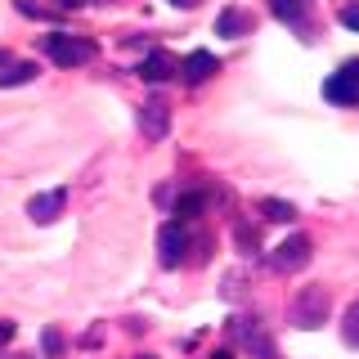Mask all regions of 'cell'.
Instances as JSON below:
<instances>
[{
	"instance_id": "6da1fadb",
	"label": "cell",
	"mask_w": 359,
	"mask_h": 359,
	"mask_svg": "<svg viewBox=\"0 0 359 359\" xmlns=\"http://www.w3.org/2000/svg\"><path fill=\"white\" fill-rule=\"evenodd\" d=\"M41 50L50 54L59 67H81L95 59V41H81V36H63V32H54V36H41Z\"/></svg>"
},
{
	"instance_id": "52a82bcc",
	"label": "cell",
	"mask_w": 359,
	"mask_h": 359,
	"mask_svg": "<svg viewBox=\"0 0 359 359\" xmlns=\"http://www.w3.org/2000/svg\"><path fill=\"white\" fill-rule=\"evenodd\" d=\"M63 202H67L63 189H45V194H36V198L27 202V216L36 220V224H54V220H59V211H63Z\"/></svg>"
},
{
	"instance_id": "5b68a950",
	"label": "cell",
	"mask_w": 359,
	"mask_h": 359,
	"mask_svg": "<svg viewBox=\"0 0 359 359\" xmlns=\"http://www.w3.org/2000/svg\"><path fill=\"white\" fill-rule=\"evenodd\" d=\"M189 252V238H184V224L171 220L162 224V233H157V256H162V265H180Z\"/></svg>"
},
{
	"instance_id": "ac0fdd59",
	"label": "cell",
	"mask_w": 359,
	"mask_h": 359,
	"mask_svg": "<svg viewBox=\"0 0 359 359\" xmlns=\"http://www.w3.org/2000/svg\"><path fill=\"white\" fill-rule=\"evenodd\" d=\"M341 22L351 32H359V5H341Z\"/></svg>"
},
{
	"instance_id": "5bb4252c",
	"label": "cell",
	"mask_w": 359,
	"mask_h": 359,
	"mask_svg": "<svg viewBox=\"0 0 359 359\" xmlns=\"http://www.w3.org/2000/svg\"><path fill=\"white\" fill-rule=\"evenodd\" d=\"M269 9H274V18H283V22H297V18L310 9V0H269Z\"/></svg>"
},
{
	"instance_id": "ffe728a7",
	"label": "cell",
	"mask_w": 359,
	"mask_h": 359,
	"mask_svg": "<svg viewBox=\"0 0 359 359\" xmlns=\"http://www.w3.org/2000/svg\"><path fill=\"white\" fill-rule=\"evenodd\" d=\"M171 5H180V9H189V5H198V0H171Z\"/></svg>"
},
{
	"instance_id": "2e32d148",
	"label": "cell",
	"mask_w": 359,
	"mask_h": 359,
	"mask_svg": "<svg viewBox=\"0 0 359 359\" xmlns=\"http://www.w3.org/2000/svg\"><path fill=\"white\" fill-rule=\"evenodd\" d=\"M341 337H346V341H351V346H355V351H359V301H355V306H351V310H346V323H341Z\"/></svg>"
},
{
	"instance_id": "ba28073f",
	"label": "cell",
	"mask_w": 359,
	"mask_h": 359,
	"mask_svg": "<svg viewBox=\"0 0 359 359\" xmlns=\"http://www.w3.org/2000/svg\"><path fill=\"white\" fill-rule=\"evenodd\" d=\"M175 72H180V63H175V59H171V54H166V50H153L149 59L140 63V76H144V81H149V86H162V81H171Z\"/></svg>"
},
{
	"instance_id": "44dd1931",
	"label": "cell",
	"mask_w": 359,
	"mask_h": 359,
	"mask_svg": "<svg viewBox=\"0 0 359 359\" xmlns=\"http://www.w3.org/2000/svg\"><path fill=\"white\" fill-rule=\"evenodd\" d=\"M0 67H9V54L5 50H0Z\"/></svg>"
},
{
	"instance_id": "3957f363",
	"label": "cell",
	"mask_w": 359,
	"mask_h": 359,
	"mask_svg": "<svg viewBox=\"0 0 359 359\" xmlns=\"http://www.w3.org/2000/svg\"><path fill=\"white\" fill-rule=\"evenodd\" d=\"M310 261V238L306 233H292L287 243L274 247V256H269V269H278V274H292V269H301Z\"/></svg>"
},
{
	"instance_id": "9c48e42d",
	"label": "cell",
	"mask_w": 359,
	"mask_h": 359,
	"mask_svg": "<svg viewBox=\"0 0 359 359\" xmlns=\"http://www.w3.org/2000/svg\"><path fill=\"white\" fill-rule=\"evenodd\" d=\"M216 67H220V63H216V54H207V50H194L184 63H180V76H184L189 86H202L211 72H216Z\"/></svg>"
},
{
	"instance_id": "277c9868",
	"label": "cell",
	"mask_w": 359,
	"mask_h": 359,
	"mask_svg": "<svg viewBox=\"0 0 359 359\" xmlns=\"http://www.w3.org/2000/svg\"><path fill=\"white\" fill-rule=\"evenodd\" d=\"M140 130H144V140H166V130H171L166 99H144L140 104Z\"/></svg>"
},
{
	"instance_id": "30bf717a",
	"label": "cell",
	"mask_w": 359,
	"mask_h": 359,
	"mask_svg": "<svg viewBox=\"0 0 359 359\" xmlns=\"http://www.w3.org/2000/svg\"><path fill=\"white\" fill-rule=\"evenodd\" d=\"M233 337H238V341L247 346V351H256V355H269V351H274V346H269L265 337L252 328V319H233Z\"/></svg>"
},
{
	"instance_id": "cb8c5ba5",
	"label": "cell",
	"mask_w": 359,
	"mask_h": 359,
	"mask_svg": "<svg viewBox=\"0 0 359 359\" xmlns=\"http://www.w3.org/2000/svg\"><path fill=\"white\" fill-rule=\"evenodd\" d=\"M355 67H359V63H355Z\"/></svg>"
},
{
	"instance_id": "7a4b0ae2",
	"label": "cell",
	"mask_w": 359,
	"mask_h": 359,
	"mask_svg": "<svg viewBox=\"0 0 359 359\" xmlns=\"http://www.w3.org/2000/svg\"><path fill=\"white\" fill-rule=\"evenodd\" d=\"M323 319H328V292L323 287H306L292 301V323L297 328H319Z\"/></svg>"
},
{
	"instance_id": "603a6c76",
	"label": "cell",
	"mask_w": 359,
	"mask_h": 359,
	"mask_svg": "<svg viewBox=\"0 0 359 359\" xmlns=\"http://www.w3.org/2000/svg\"><path fill=\"white\" fill-rule=\"evenodd\" d=\"M140 359H153V355H140Z\"/></svg>"
},
{
	"instance_id": "7402d4cb",
	"label": "cell",
	"mask_w": 359,
	"mask_h": 359,
	"mask_svg": "<svg viewBox=\"0 0 359 359\" xmlns=\"http://www.w3.org/2000/svg\"><path fill=\"white\" fill-rule=\"evenodd\" d=\"M211 359H233V355H229V351H220V355H211Z\"/></svg>"
},
{
	"instance_id": "d6986e66",
	"label": "cell",
	"mask_w": 359,
	"mask_h": 359,
	"mask_svg": "<svg viewBox=\"0 0 359 359\" xmlns=\"http://www.w3.org/2000/svg\"><path fill=\"white\" fill-rule=\"evenodd\" d=\"M9 337H14V323H0V346H5Z\"/></svg>"
},
{
	"instance_id": "8fae6325",
	"label": "cell",
	"mask_w": 359,
	"mask_h": 359,
	"mask_svg": "<svg viewBox=\"0 0 359 359\" xmlns=\"http://www.w3.org/2000/svg\"><path fill=\"white\" fill-rule=\"evenodd\" d=\"M247 27H252V18H247L243 9H224V14L216 18V32H220V36H243Z\"/></svg>"
},
{
	"instance_id": "8992f818",
	"label": "cell",
	"mask_w": 359,
	"mask_h": 359,
	"mask_svg": "<svg viewBox=\"0 0 359 359\" xmlns=\"http://www.w3.org/2000/svg\"><path fill=\"white\" fill-rule=\"evenodd\" d=\"M323 95L332 99V104H355L359 99V67H341V72H332L328 81H323Z\"/></svg>"
},
{
	"instance_id": "e0dca14e",
	"label": "cell",
	"mask_w": 359,
	"mask_h": 359,
	"mask_svg": "<svg viewBox=\"0 0 359 359\" xmlns=\"http://www.w3.org/2000/svg\"><path fill=\"white\" fill-rule=\"evenodd\" d=\"M41 346H45V355H59V351H63V337L54 332V328H45V337H41Z\"/></svg>"
},
{
	"instance_id": "7c38bea8",
	"label": "cell",
	"mask_w": 359,
	"mask_h": 359,
	"mask_svg": "<svg viewBox=\"0 0 359 359\" xmlns=\"http://www.w3.org/2000/svg\"><path fill=\"white\" fill-rule=\"evenodd\" d=\"M27 81H36V63H9L5 72H0V86H27Z\"/></svg>"
},
{
	"instance_id": "9a60e30c",
	"label": "cell",
	"mask_w": 359,
	"mask_h": 359,
	"mask_svg": "<svg viewBox=\"0 0 359 359\" xmlns=\"http://www.w3.org/2000/svg\"><path fill=\"white\" fill-rule=\"evenodd\" d=\"M202 207H207V198H202V194H198V189H194V194H184V198H180V202H175V216H180V224H184L189 216H198V211H202Z\"/></svg>"
},
{
	"instance_id": "4fadbf2b",
	"label": "cell",
	"mask_w": 359,
	"mask_h": 359,
	"mask_svg": "<svg viewBox=\"0 0 359 359\" xmlns=\"http://www.w3.org/2000/svg\"><path fill=\"white\" fill-rule=\"evenodd\" d=\"M261 216L287 224V220H297V207H292V202H278V198H265V202H261Z\"/></svg>"
}]
</instances>
